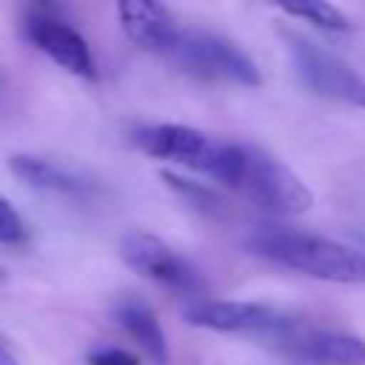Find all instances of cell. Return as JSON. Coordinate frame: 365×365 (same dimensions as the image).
<instances>
[{"label":"cell","mask_w":365,"mask_h":365,"mask_svg":"<svg viewBox=\"0 0 365 365\" xmlns=\"http://www.w3.org/2000/svg\"><path fill=\"white\" fill-rule=\"evenodd\" d=\"M279 40L299 83L311 94L351 108H365V77L351 63H345L339 54L328 51L297 29H279Z\"/></svg>","instance_id":"obj_3"},{"label":"cell","mask_w":365,"mask_h":365,"mask_svg":"<svg viewBox=\"0 0 365 365\" xmlns=\"http://www.w3.org/2000/svg\"><path fill=\"white\" fill-rule=\"evenodd\" d=\"M88 365H140V356L120 345H97L86 354Z\"/></svg>","instance_id":"obj_16"},{"label":"cell","mask_w":365,"mask_h":365,"mask_svg":"<svg viewBox=\"0 0 365 365\" xmlns=\"http://www.w3.org/2000/svg\"><path fill=\"white\" fill-rule=\"evenodd\" d=\"M274 345L299 365H365V336L348 331L305 328L299 322L288 334L277 336Z\"/></svg>","instance_id":"obj_9"},{"label":"cell","mask_w":365,"mask_h":365,"mask_svg":"<svg viewBox=\"0 0 365 365\" xmlns=\"http://www.w3.org/2000/svg\"><path fill=\"white\" fill-rule=\"evenodd\" d=\"M0 365H20L17 362V356H14V351L6 345V339L0 336Z\"/></svg>","instance_id":"obj_17"},{"label":"cell","mask_w":365,"mask_h":365,"mask_svg":"<svg viewBox=\"0 0 365 365\" xmlns=\"http://www.w3.org/2000/svg\"><path fill=\"white\" fill-rule=\"evenodd\" d=\"M282 14L311 23L322 31H351V20L331 3H285Z\"/></svg>","instance_id":"obj_14"},{"label":"cell","mask_w":365,"mask_h":365,"mask_svg":"<svg viewBox=\"0 0 365 365\" xmlns=\"http://www.w3.org/2000/svg\"><path fill=\"white\" fill-rule=\"evenodd\" d=\"M182 317L194 328L217 331V334H259L277 339L299 325L297 317L265 305V302H245V299H211L200 297L185 302Z\"/></svg>","instance_id":"obj_7"},{"label":"cell","mask_w":365,"mask_h":365,"mask_svg":"<svg viewBox=\"0 0 365 365\" xmlns=\"http://www.w3.org/2000/svg\"><path fill=\"white\" fill-rule=\"evenodd\" d=\"M168 60L197 80L234 83L251 88L262 83L259 66L251 60L248 51H242L234 40L202 29H180Z\"/></svg>","instance_id":"obj_4"},{"label":"cell","mask_w":365,"mask_h":365,"mask_svg":"<svg viewBox=\"0 0 365 365\" xmlns=\"http://www.w3.org/2000/svg\"><path fill=\"white\" fill-rule=\"evenodd\" d=\"M20 29H23V37L37 51H43L48 60H54L68 74H77V77H86V80H91L97 74L94 54L88 48L86 37L71 23L57 17L54 9H48V6L29 9Z\"/></svg>","instance_id":"obj_8"},{"label":"cell","mask_w":365,"mask_h":365,"mask_svg":"<svg viewBox=\"0 0 365 365\" xmlns=\"http://www.w3.org/2000/svg\"><path fill=\"white\" fill-rule=\"evenodd\" d=\"M120 257L125 259L128 268L163 285L165 291L188 297V302L205 294V279L200 268L191 259H185L177 248H171L165 240L148 231H128L120 242Z\"/></svg>","instance_id":"obj_6"},{"label":"cell","mask_w":365,"mask_h":365,"mask_svg":"<svg viewBox=\"0 0 365 365\" xmlns=\"http://www.w3.org/2000/svg\"><path fill=\"white\" fill-rule=\"evenodd\" d=\"M160 177L165 180V185H168L185 205L197 208L200 214H205V217H220V214L225 211V202H222V200L217 197V191H211L208 185L194 182V180H188V177H180V174H174V171H163Z\"/></svg>","instance_id":"obj_13"},{"label":"cell","mask_w":365,"mask_h":365,"mask_svg":"<svg viewBox=\"0 0 365 365\" xmlns=\"http://www.w3.org/2000/svg\"><path fill=\"white\" fill-rule=\"evenodd\" d=\"M9 168L17 180H23L26 185H31L37 191H48V194H60V197H91L97 191V185L88 177L66 168L57 160L40 157V154H11Z\"/></svg>","instance_id":"obj_12"},{"label":"cell","mask_w":365,"mask_h":365,"mask_svg":"<svg viewBox=\"0 0 365 365\" xmlns=\"http://www.w3.org/2000/svg\"><path fill=\"white\" fill-rule=\"evenodd\" d=\"M117 17H120V26H123V31L128 34L131 43H137L145 51L163 54V57L171 54L174 43H177V34H180V26H177V20L171 17V11L165 6L128 0V3L117 6Z\"/></svg>","instance_id":"obj_10"},{"label":"cell","mask_w":365,"mask_h":365,"mask_svg":"<svg viewBox=\"0 0 365 365\" xmlns=\"http://www.w3.org/2000/svg\"><path fill=\"white\" fill-rule=\"evenodd\" d=\"M257 257L336 285H365V251L331 237H319L285 225H259L245 240Z\"/></svg>","instance_id":"obj_1"},{"label":"cell","mask_w":365,"mask_h":365,"mask_svg":"<svg viewBox=\"0 0 365 365\" xmlns=\"http://www.w3.org/2000/svg\"><path fill=\"white\" fill-rule=\"evenodd\" d=\"M26 240V222L20 220L17 208L0 197V242L3 245H20Z\"/></svg>","instance_id":"obj_15"},{"label":"cell","mask_w":365,"mask_h":365,"mask_svg":"<svg viewBox=\"0 0 365 365\" xmlns=\"http://www.w3.org/2000/svg\"><path fill=\"white\" fill-rule=\"evenodd\" d=\"M114 314V322L125 331V336L140 348V354L151 362V365H168L171 359V351H168V339H165V331L154 314V308L140 299V297H120L111 308Z\"/></svg>","instance_id":"obj_11"},{"label":"cell","mask_w":365,"mask_h":365,"mask_svg":"<svg viewBox=\"0 0 365 365\" xmlns=\"http://www.w3.org/2000/svg\"><path fill=\"white\" fill-rule=\"evenodd\" d=\"M214 180L274 217H297L314 205V194L302 177L291 171L279 157L251 143L228 140L222 165Z\"/></svg>","instance_id":"obj_2"},{"label":"cell","mask_w":365,"mask_h":365,"mask_svg":"<svg viewBox=\"0 0 365 365\" xmlns=\"http://www.w3.org/2000/svg\"><path fill=\"white\" fill-rule=\"evenodd\" d=\"M134 145L145 151L154 160H168L182 168H191L205 177H217L228 140H220L214 134H205L191 125L180 123H151L134 128Z\"/></svg>","instance_id":"obj_5"},{"label":"cell","mask_w":365,"mask_h":365,"mask_svg":"<svg viewBox=\"0 0 365 365\" xmlns=\"http://www.w3.org/2000/svg\"><path fill=\"white\" fill-rule=\"evenodd\" d=\"M3 279H6V271H3V268H0V282H3Z\"/></svg>","instance_id":"obj_18"}]
</instances>
